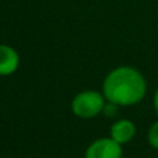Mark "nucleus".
Returning a JSON list of instances; mask_svg holds the SVG:
<instances>
[{
	"label": "nucleus",
	"instance_id": "obj_7",
	"mask_svg": "<svg viewBox=\"0 0 158 158\" xmlns=\"http://www.w3.org/2000/svg\"><path fill=\"white\" fill-rule=\"evenodd\" d=\"M118 104L115 103H111V101H108V103L104 104V108H103V114L106 115V117H115L117 115V111H118Z\"/></svg>",
	"mask_w": 158,
	"mask_h": 158
},
{
	"label": "nucleus",
	"instance_id": "obj_6",
	"mask_svg": "<svg viewBox=\"0 0 158 158\" xmlns=\"http://www.w3.org/2000/svg\"><path fill=\"white\" fill-rule=\"evenodd\" d=\"M147 139H148V143L153 148L158 150V121L153 123L148 129V133H147Z\"/></svg>",
	"mask_w": 158,
	"mask_h": 158
},
{
	"label": "nucleus",
	"instance_id": "obj_4",
	"mask_svg": "<svg viewBox=\"0 0 158 158\" xmlns=\"http://www.w3.org/2000/svg\"><path fill=\"white\" fill-rule=\"evenodd\" d=\"M135 135H136V126L129 119H119L114 122L110 131V137L121 146L129 143L135 137Z\"/></svg>",
	"mask_w": 158,
	"mask_h": 158
},
{
	"label": "nucleus",
	"instance_id": "obj_5",
	"mask_svg": "<svg viewBox=\"0 0 158 158\" xmlns=\"http://www.w3.org/2000/svg\"><path fill=\"white\" fill-rule=\"evenodd\" d=\"M19 56L13 47L0 44V77H7L17 71Z\"/></svg>",
	"mask_w": 158,
	"mask_h": 158
},
{
	"label": "nucleus",
	"instance_id": "obj_1",
	"mask_svg": "<svg viewBox=\"0 0 158 158\" xmlns=\"http://www.w3.org/2000/svg\"><path fill=\"white\" fill-rule=\"evenodd\" d=\"M147 92L146 79L132 67H119L104 79L103 93L107 101L118 106H135L144 98Z\"/></svg>",
	"mask_w": 158,
	"mask_h": 158
},
{
	"label": "nucleus",
	"instance_id": "obj_2",
	"mask_svg": "<svg viewBox=\"0 0 158 158\" xmlns=\"http://www.w3.org/2000/svg\"><path fill=\"white\" fill-rule=\"evenodd\" d=\"M104 94H100L94 90H86L77 94L72 100L71 108L77 117L83 118V119H90L103 112L104 108Z\"/></svg>",
	"mask_w": 158,
	"mask_h": 158
},
{
	"label": "nucleus",
	"instance_id": "obj_8",
	"mask_svg": "<svg viewBox=\"0 0 158 158\" xmlns=\"http://www.w3.org/2000/svg\"><path fill=\"white\" fill-rule=\"evenodd\" d=\"M154 108H156V111L158 114V89L156 90V94H154Z\"/></svg>",
	"mask_w": 158,
	"mask_h": 158
},
{
	"label": "nucleus",
	"instance_id": "obj_3",
	"mask_svg": "<svg viewBox=\"0 0 158 158\" xmlns=\"http://www.w3.org/2000/svg\"><path fill=\"white\" fill-rule=\"evenodd\" d=\"M85 158H122V147L111 137H103L87 147Z\"/></svg>",
	"mask_w": 158,
	"mask_h": 158
}]
</instances>
